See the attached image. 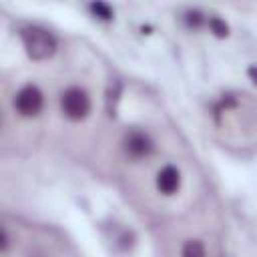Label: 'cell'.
<instances>
[{
  "instance_id": "cell-4",
  "label": "cell",
  "mask_w": 257,
  "mask_h": 257,
  "mask_svg": "<svg viewBox=\"0 0 257 257\" xmlns=\"http://www.w3.org/2000/svg\"><path fill=\"white\" fill-rule=\"evenodd\" d=\"M179 183H181V177H179V171L175 167H165L159 175H157V187L161 193L165 195H173L177 189H179Z\"/></svg>"
},
{
  "instance_id": "cell-3",
  "label": "cell",
  "mask_w": 257,
  "mask_h": 257,
  "mask_svg": "<svg viewBox=\"0 0 257 257\" xmlns=\"http://www.w3.org/2000/svg\"><path fill=\"white\" fill-rule=\"evenodd\" d=\"M42 104H44V96L40 92L38 86L34 84H26L18 90L16 98H14V106L16 110L22 114V116H34L42 110Z\"/></svg>"
},
{
  "instance_id": "cell-6",
  "label": "cell",
  "mask_w": 257,
  "mask_h": 257,
  "mask_svg": "<svg viewBox=\"0 0 257 257\" xmlns=\"http://www.w3.org/2000/svg\"><path fill=\"white\" fill-rule=\"evenodd\" d=\"M183 257H205V247L201 241L197 239H191L183 245V251H181Z\"/></svg>"
},
{
  "instance_id": "cell-1",
  "label": "cell",
  "mask_w": 257,
  "mask_h": 257,
  "mask_svg": "<svg viewBox=\"0 0 257 257\" xmlns=\"http://www.w3.org/2000/svg\"><path fill=\"white\" fill-rule=\"evenodd\" d=\"M20 36H22L26 54L30 58H34V60H46L56 50V38L48 30H44L40 26H26V28H22Z\"/></svg>"
},
{
  "instance_id": "cell-8",
  "label": "cell",
  "mask_w": 257,
  "mask_h": 257,
  "mask_svg": "<svg viewBox=\"0 0 257 257\" xmlns=\"http://www.w3.org/2000/svg\"><path fill=\"white\" fill-rule=\"evenodd\" d=\"M209 28H211V32H213L215 36H221V38L229 34V26L225 24V20H221V18H217V16L209 18Z\"/></svg>"
},
{
  "instance_id": "cell-9",
  "label": "cell",
  "mask_w": 257,
  "mask_h": 257,
  "mask_svg": "<svg viewBox=\"0 0 257 257\" xmlns=\"http://www.w3.org/2000/svg\"><path fill=\"white\" fill-rule=\"evenodd\" d=\"M187 22H189L191 26H199V24H201V14H199V12H189V14H187Z\"/></svg>"
},
{
  "instance_id": "cell-10",
  "label": "cell",
  "mask_w": 257,
  "mask_h": 257,
  "mask_svg": "<svg viewBox=\"0 0 257 257\" xmlns=\"http://www.w3.org/2000/svg\"><path fill=\"white\" fill-rule=\"evenodd\" d=\"M8 249V233H6V229L2 227V251H6Z\"/></svg>"
},
{
  "instance_id": "cell-2",
  "label": "cell",
  "mask_w": 257,
  "mask_h": 257,
  "mask_svg": "<svg viewBox=\"0 0 257 257\" xmlns=\"http://www.w3.org/2000/svg\"><path fill=\"white\" fill-rule=\"evenodd\" d=\"M60 106H62V112L68 118L80 120V118H84L90 112V98H88V94L82 88L72 86V88H66L62 92Z\"/></svg>"
},
{
  "instance_id": "cell-11",
  "label": "cell",
  "mask_w": 257,
  "mask_h": 257,
  "mask_svg": "<svg viewBox=\"0 0 257 257\" xmlns=\"http://www.w3.org/2000/svg\"><path fill=\"white\" fill-rule=\"evenodd\" d=\"M249 76H251V80L257 84V66H251V68H249Z\"/></svg>"
},
{
  "instance_id": "cell-7",
  "label": "cell",
  "mask_w": 257,
  "mask_h": 257,
  "mask_svg": "<svg viewBox=\"0 0 257 257\" xmlns=\"http://www.w3.org/2000/svg\"><path fill=\"white\" fill-rule=\"evenodd\" d=\"M88 8H90V12H92L94 16H98V18H102V20H110V18H112V10H110V6L104 4V2H94V4H90Z\"/></svg>"
},
{
  "instance_id": "cell-5",
  "label": "cell",
  "mask_w": 257,
  "mask_h": 257,
  "mask_svg": "<svg viewBox=\"0 0 257 257\" xmlns=\"http://www.w3.org/2000/svg\"><path fill=\"white\" fill-rule=\"evenodd\" d=\"M151 149H153V145H151V139L147 135H143V133H131L126 137V151L133 157H145V155L151 153Z\"/></svg>"
}]
</instances>
